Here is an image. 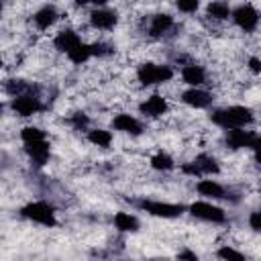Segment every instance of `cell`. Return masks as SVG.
I'll use <instances>...</instances> for the list:
<instances>
[{"label":"cell","mask_w":261,"mask_h":261,"mask_svg":"<svg viewBox=\"0 0 261 261\" xmlns=\"http://www.w3.org/2000/svg\"><path fill=\"white\" fill-rule=\"evenodd\" d=\"M198 192L202 196H212V198H222V194H224V190L212 179H202L198 184Z\"/></svg>","instance_id":"cell-20"},{"label":"cell","mask_w":261,"mask_h":261,"mask_svg":"<svg viewBox=\"0 0 261 261\" xmlns=\"http://www.w3.org/2000/svg\"><path fill=\"white\" fill-rule=\"evenodd\" d=\"M0 10H2V2H0Z\"/></svg>","instance_id":"cell-36"},{"label":"cell","mask_w":261,"mask_h":261,"mask_svg":"<svg viewBox=\"0 0 261 261\" xmlns=\"http://www.w3.org/2000/svg\"><path fill=\"white\" fill-rule=\"evenodd\" d=\"M112 126H114L116 130L130 133V135H139V133H141V124H139L130 114H118V116L112 120Z\"/></svg>","instance_id":"cell-12"},{"label":"cell","mask_w":261,"mask_h":261,"mask_svg":"<svg viewBox=\"0 0 261 261\" xmlns=\"http://www.w3.org/2000/svg\"><path fill=\"white\" fill-rule=\"evenodd\" d=\"M77 4H88V2H92V4H104L106 0H75Z\"/></svg>","instance_id":"cell-33"},{"label":"cell","mask_w":261,"mask_h":261,"mask_svg":"<svg viewBox=\"0 0 261 261\" xmlns=\"http://www.w3.org/2000/svg\"><path fill=\"white\" fill-rule=\"evenodd\" d=\"M177 8L181 12H194L198 8V0H177Z\"/></svg>","instance_id":"cell-27"},{"label":"cell","mask_w":261,"mask_h":261,"mask_svg":"<svg viewBox=\"0 0 261 261\" xmlns=\"http://www.w3.org/2000/svg\"><path fill=\"white\" fill-rule=\"evenodd\" d=\"M0 65H2V59H0Z\"/></svg>","instance_id":"cell-37"},{"label":"cell","mask_w":261,"mask_h":261,"mask_svg":"<svg viewBox=\"0 0 261 261\" xmlns=\"http://www.w3.org/2000/svg\"><path fill=\"white\" fill-rule=\"evenodd\" d=\"M179 257H186V259H196V255H194V253H190V251H184Z\"/></svg>","instance_id":"cell-34"},{"label":"cell","mask_w":261,"mask_h":261,"mask_svg":"<svg viewBox=\"0 0 261 261\" xmlns=\"http://www.w3.org/2000/svg\"><path fill=\"white\" fill-rule=\"evenodd\" d=\"M88 139H90L94 145H98V147H108V145H110V141H112V135H110L108 130L96 128V130H90Z\"/></svg>","instance_id":"cell-23"},{"label":"cell","mask_w":261,"mask_h":261,"mask_svg":"<svg viewBox=\"0 0 261 261\" xmlns=\"http://www.w3.org/2000/svg\"><path fill=\"white\" fill-rule=\"evenodd\" d=\"M0 112H2V104H0Z\"/></svg>","instance_id":"cell-35"},{"label":"cell","mask_w":261,"mask_h":261,"mask_svg":"<svg viewBox=\"0 0 261 261\" xmlns=\"http://www.w3.org/2000/svg\"><path fill=\"white\" fill-rule=\"evenodd\" d=\"M194 165L198 167L200 173H218V163H216V159L210 157V155H200V157H196Z\"/></svg>","instance_id":"cell-18"},{"label":"cell","mask_w":261,"mask_h":261,"mask_svg":"<svg viewBox=\"0 0 261 261\" xmlns=\"http://www.w3.org/2000/svg\"><path fill=\"white\" fill-rule=\"evenodd\" d=\"M147 212L155 214V216H163V218H173L177 214L184 212L181 204H163V202H143L141 204Z\"/></svg>","instance_id":"cell-7"},{"label":"cell","mask_w":261,"mask_h":261,"mask_svg":"<svg viewBox=\"0 0 261 261\" xmlns=\"http://www.w3.org/2000/svg\"><path fill=\"white\" fill-rule=\"evenodd\" d=\"M108 53V47L104 43H94L90 45V55H106Z\"/></svg>","instance_id":"cell-28"},{"label":"cell","mask_w":261,"mask_h":261,"mask_svg":"<svg viewBox=\"0 0 261 261\" xmlns=\"http://www.w3.org/2000/svg\"><path fill=\"white\" fill-rule=\"evenodd\" d=\"M190 212L196 216V218H202V220H210V222H222L224 220V212L208 202H196L190 206Z\"/></svg>","instance_id":"cell-5"},{"label":"cell","mask_w":261,"mask_h":261,"mask_svg":"<svg viewBox=\"0 0 261 261\" xmlns=\"http://www.w3.org/2000/svg\"><path fill=\"white\" fill-rule=\"evenodd\" d=\"M181 77L190 86H200V84H204L206 73H204V69L200 65H186L184 71H181Z\"/></svg>","instance_id":"cell-14"},{"label":"cell","mask_w":261,"mask_h":261,"mask_svg":"<svg viewBox=\"0 0 261 261\" xmlns=\"http://www.w3.org/2000/svg\"><path fill=\"white\" fill-rule=\"evenodd\" d=\"M165 110H167V102H165V98L159 96V94L147 98V100L141 104V112H143V114H149V116H161Z\"/></svg>","instance_id":"cell-9"},{"label":"cell","mask_w":261,"mask_h":261,"mask_svg":"<svg viewBox=\"0 0 261 261\" xmlns=\"http://www.w3.org/2000/svg\"><path fill=\"white\" fill-rule=\"evenodd\" d=\"M55 18H57L55 8H53V6H43V8L35 14V24H37L39 29H49V27L55 22Z\"/></svg>","instance_id":"cell-15"},{"label":"cell","mask_w":261,"mask_h":261,"mask_svg":"<svg viewBox=\"0 0 261 261\" xmlns=\"http://www.w3.org/2000/svg\"><path fill=\"white\" fill-rule=\"evenodd\" d=\"M251 120H253V112L245 106H230L224 110H216L212 114V122H216L218 126H224V128H237Z\"/></svg>","instance_id":"cell-1"},{"label":"cell","mask_w":261,"mask_h":261,"mask_svg":"<svg viewBox=\"0 0 261 261\" xmlns=\"http://www.w3.org/2000/svg\"><path fill=\"white\" fill-rule=\"evenodd\" d=\"M181 100H184L186 104L194 106V108H206V106L212 102V98H210V94H208V92H202V90H196V88H192V90L184 92Z\"/></svg>","instance_id":"cell-10"},{"label":"cell","mask_w":261,"mask_h":261,"mask_svg":"<svg viewBox=\"0 0 261 261\" xmlns=\"http://www.w3.org/2000/svg\"><path fill=\"white\" fill-rule=\"evenodd\" d=\"M249 65H251V69H253V71H255V73H257V71H259V69H261V67H259V59H257V57H253V59H251V61H249Z\"/></svg>","instance_id":"cell-32"},{"label":"cell","mask_w":261,"mask_h":261,"mask_svg":"<svg viewBox=\"0 0 261 261\" xmlns=\"http://www.w3.org/2000/svg\"><path fill=\"white\" fill-rule=\"evenodd\" d=\"M73 124H75L77 128L86 126V124H88V116H86V114H82V112H77V114L73 116Z\"/></svg>","instance_id":"cell-30"},{"label":"cell","mask_w":261,"mask_h":261,"mask_svg":"<svg viewBox=\"0 0 261 261\" xmlns=\"http://www.w3.org/2000/svg\"><path fill=\"white\" fill-rule=\"evenodd\" d=\"M151 165H153L155 169H171V167H173V161H171L169 155H165V153H157V155L151 159Z\"/></svg>","instance_id":"cell-24"},{"label":"cell","mask_w":261,"mask_h":261,"mask_svg":"<svg viewBox=\"0 0 261 261\" xmlns=\"http://www.w3.org/2000/svg\"><path fill=\"white\" fill-rule=\"evenodd\" d=\"M67 57H69L73 63H84V61L90 57V45H84V43L80 41L75 47H71V49L67 51Z\"/></svg>","instance_id":"cell-21"},{"label":"cell","mask_w":261,"mask_h":261,"mask_svg":"<svg viewBox=\"0 0 261 261\" xmlns=\"http://www.w3.org/2000/svg\"><path fill=\"white\" fill-rule=\"evenodd\" d=\"M90 22L96 29H112L116 24V14L112 10H94L90 14Z\"/></svg>","instance_id":"cell-11"},{"label":"cell","mask_w":261,"mask_h":261,"mask_svg":"<svg viewBox=\"0 0 261 261\" xmlns=\"http://www.w3.org/2000/svg\"><path fill=\"white\" fill-rule=\"evenodd\" d=\"M6 90H8V92H12V94H16V92H22V90H24V84H20V82L12 80V82L6 86Z\"/></svg>","instance_id":"cell-29"},{"label":"cell","mask_w":261,"mask_h":261,"mask_svg":"<svg viewBox=\"0 0 261 261\" xmlns=\"http://www.w3.org/2000/svg\"><path fill=\"white\" fill-rule=\"evenodd\" d=\"M171 16L169 14H157V16H153V22H151V35L153 37H159V35H163L169 27H171Z\"/></svg>","instance_id":"cell-17"},{"label":"cell","mask_w":261,"mask_h":261,"mask_svg":"<svg viewBox=\"0 0 261 261\" xmlns=\"http://www.w3.org/2000/svg\"><path fill=\"white\" fill-rule=\"evenodd\" d=\"M218 255H220L222 259H234V261H243V255H241V253H237L234 249H228V247L220 249V251H218Z\"/></svg>","instance_id":"cell-26"},{"label":"cell","mask_w":261,"mask_h":261,"mask_svg":"<svg viewBox=\"0 0 261 261\" xmlns=\"http://www.w3.org/2000/svg\"><path fill=\"white\" fill-rule=\"evenodd\" d=\"M39 108H41V104H39V100H37L35 96L22 94V96H16V98L12 100V110H14L16 114H20V116H31V114H35Z\"/></svg>","instance_id":"cell-8"},{"label":"cell","mask_w":261,"mask_h":261,"mask_svg":"<svg viewBox=\"0 0 261 261\" xmlns=\"http://www.w3.org/2000/svg\"><path fill=\"white\" fill-rule=\"evenodd\" d=\"M208 14H210L212 18L224 20V18H228L230 10H228V4H226V2H212V4H208Z\"/></svg>","instance_id":"cell-22"},{"label":"cell","mask_w":261,"mask_h":261,"mask_svg":"<svg viewBox=\"0 0 261 261\" xmlns=\"http://www.w3.org/2000/svg\"><path fill=\"white\" fill-rule=\"evenodd\" d=\"M226 145L232 147V149H241V147H253V149H257L259 139H257L255 133H247V130H241V126H237V128H228V133H226Z\"/></svg>","instance_id":"cell-4"},{"label":"cell","mask_w":261,"mask_h":261,"mask_svg":"<svg viewBox=\"0 0 261 261\" xmlns=\"http://www.w3.org/2000/svg\"><path fill=\"white\" fill-rule=\"evenodd\" d=\"M27 151H29V155H31L39 165H43V163L47 161V157H49V145L45 143V139L27 143Z\"/></svg>","instance_id":"cell-13"},{"label":"cell","mask_w":261,"mask_h":261,"mask_svg":"<svg viewBox=\"0 0 261 261\" xmlns=\"http://www.w3.org/2000/svg\"><path fill=\"white\" fill-rule=\"evenodd\" d=\"M139 82L145 86H153V84H163L167 80H171L173 71L169 65H155V63H145L139 67Z\"/></svg>","instance_id":"cell-2"},{"label":"cell","mask_w":261,"mask_h":261,"mask_svg":"<svg viewBox=\"0 0 261 261\" xmlns=\"http://www.w3.org/2000/svg\"><path fill=\"white\" fill-rule=\"evenodd\" d=\"M114 224H116L118 230H137L139 228V220L135 216L126 214V212H118L114 216Z\"/></svg>","instance_id":"cell-19"},{"label":"cell","mask_w":261,"mask_h":261,"mask_svg":"<svg viewBox=\"0 0 261 261\" xmlns=\"http://www.w3.org/2000/svg\"><path fill=\"white\" fill-rule=\"evenodd\" d=\"M80 43V39H77V35L73 33V31H61L57 37H55V47L59 49V51H69L71 47H75Z\"/></svg>","instance_id":"cell-16"},{"label":"cell","mask_w":261,"mask_h":261,"mask_svg":"<svg viewBox=\"0 0 261 261\" xmlns=\"http://www.w3.org/2000/svg\"><path fill=\"white\" fill-rule=\"evenodd\" d=\"M20 137H22L24 143L39 141V139H43V130H39V128H35V126H24L22 133H20Z\"/></svg>","instance_id":"cell-25"},{"label":"cell","mask_w":261,"mask_h":261,"mask_svg":"<svg viewBox=\"0 0 261 261\" xmlns=\"http://www.w3.org/2000/svg\"><path fill=\"white\" fill-rule=\"evenodd\" d=\"M249 222H251V228H253V230H261V220H259V212H253V214H251V220H249Z\"/></svg>","instance_id":"cell-31"},{"label":"cell","mask_w":261,"mask_h":261,"mask_svg":"<svg viewBox=\"0 0 261 261\" xmlns=\"http://www.w3.org/2000/svg\"><path fill=\"white\" fill-rule=\"evenodd\" d=\"M234 22L245 31V33H251V31H255V27H257V20H259V16H257V10L253 8V6H239L237 10H234Z\"/></svg>","instance_id":"cell-6"},{"label":"cell","mask_w":261,"mask_h":261,"mask_svg":"<svg viewBox=\"0 0 261 261\" xmlns=\"http://www.w3.org/2000/svg\"><path fill=\"white\" fill-rule=\"evenodd\" d=\"M22 214L35 222H41L45 226H53L55 224V216H53V208L45 202H33L29 206L22 208Z\"/></svg>","instance_id":"cell-3"}]
</instances>
